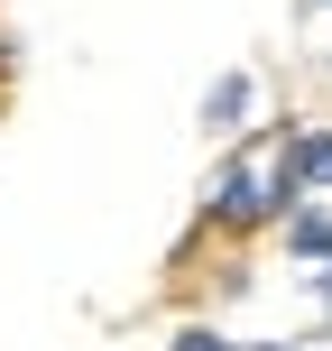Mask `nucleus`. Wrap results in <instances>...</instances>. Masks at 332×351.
Masks as SVG:
<instances>
[{"instance_id": "obj_1", "label": "nucleus", "mask_w": 332, "mask_h": 351, "mask_svg": "<svg viewBox=\"0 0 332 351\" xmlns=\"http://www.w3.org/2000/svg\"><path fill=\"white\" fill-rule=\"evenodd\" d=\"M296 194H305V185H296V167H286V139L268 130V139H249L240 158L212 176L203 204H212V222H222V231H259V222H286Z\"/></svg>"}, {"instance_id": "obj_2", "label": "nucleus", "mask_w": 332, "mask_h": 351, "mask_svg": "<svg viewBox=\"0 0 332 351\" xmlns=\"http://www.w3.org/2000/svg\"><path fill=\"white\" fill-rule=\"evenodd\" d=\"M249 111H259V84H249L240 65H231L222 84L203 93V130H222V139H231V130H249Z\"/></svg>"}, {"instance_id": "obj_3", "label": "nucleus", "mask_w": 332, "mask_h": 351, "mask_svg": "<svg viewBox=\"0 0 332 351\" xmlns=\"http://www.w3.org/2000/svg\"><path fill=\"white\" fill-rule=\"evenodd\" d=\"M286 250H296V259H332V213H314V204H296V213H286Z\"/></svg>"}, {"instance_id": "obj_4", "label": "nucleus", "mask_w": 332, "mask_h": 351, "mask_svg": "<svg viewBox=\"0 0 332 351\" xmlns=\"http://www.w3.org/2000/svg\"><path fill=\"white\" fill-rule=\"evenodd\" d=\"M286 167H296V185H332V130H305V139H286Z\"/></svg>"}, {"instance_id": "obj_5", "label": "nucleus", "mask_w": 332, "mask_h": 351, "mask_svg": "<svg viewBox=\"0 0 332 351\" xmlns=\"http://www.w3.org/2000/svg\"><path fill=\"white\" fill-rule=\"evenodd\" d=\"M175 351H231V342L212 333V324H185V333H175Z\"/></svg>"}, {"instance_id": "obj_6", "label": "nucleus", "mask_w": 332, "mask_h": 351, "mask_svg": "<svg viewBox=\"0 0 332 351\" xmlns=\"http://www.w3.org/2000/svg\"><path fill=\"white\" fill-rule=\"evenodd\" d=\"M314 287H323V296H332V259H323V278H314Z\"/></svg>"}, {"instance_id": "obj_7", "label": "nucleus", "mask_w": 332, "mask_h": 351, "mask_svg": "<svg viewBox=\"0 0 332 351\" xmlns=\"http://www.w3.org/2000/svg\"><path fill=\"white\" fill-rule=\"evenodd\" d=\"M259 351H296V342H259Z\"/></svg>"}, {"instance_id": "obj_8", "label": "nucleus", "mask_w": 332, "mask_h": 351, "mask_svg": "<svg viewBox=\"0 0 332 351\" xmlns=\"http://www.w3.org/2000/svg\"><path fill=\"white\" fill-rule=\"evenodd\" d=\"M323 65H332V56H323Z\"/></svg>"}, {"instance_id": "obj_9", "label": "nucleus", "mask_w": 332, "mask_h": 351, "mask_svg": "<svg viewBox=\"0 0 332 351\" xmlns=\"http://www.w3.org/2000/svg\"><path fill=\"white\" fill-rule=\"evenodd\" d=\"M323 10H332V0H323Z\"/></svg>"}]
</instances>
